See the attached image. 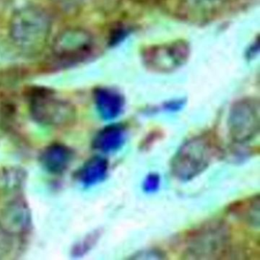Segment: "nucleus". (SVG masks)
Instances as JSON below:
<instances>
[{
	"mask_svg": "<svg viewBox=\"0 0 260 260\" xmlns=\"http://www.w3.org/2000/svg\"><path fill=\"white\" fill-rule=\"evenodd\" d=\"M185 259L229 258L233 247L231 226L224 220H207L187 231L179 242Z\"/></svg>",
	"mask_w": 260,
	"mask_h": 260,
	"instance_id": "f257e3e1",
	"label": "nucleus"
},
{
	"mask_svg": "<svg viewBox=\"0 0 260 260\" xmlns=\"http://www.w3.org/2000/svg\"><path fill=\"white\" fill-rule=\"evenodd\" d=\"M52 28L51 16L37 5L21 7L9 22V36L14 46L24 54H41L47 46Z\"/></svg>",
	"mask_w": 260,
	"mask_h": 260,
	"instance_id": "f03ea898",
	"label": "nucleus"
},
{
	"mask_svg": "<svg viewBox=\"0 0 260 260\" xmlns=\"http://www.w3.org/2000/svg\"><path fill=\"white\" fill-rule=\"evenodd\" d=\"M220 148L211 135L193 137L179 147L171 162L173 176L189 181L203 173L220 155Z\"/></svg>",
	"mask_w": 260,
	"mask_h": 260,
	"instance_id": "7ed1b4c3",
	"label": "nucleus"
},
{
	"mask_svg": "<svg viewBox=\"0 0 260 260\" xmlns=\"http://www.w3.org/2000/svg\"><path fill=\"white\" fill-rule=\"evenodd\" d=\"M29 110L33 119L44 125L63 127L74 122V105L48 89H36L30 95Z\"/></svg>",
	"mask_w": 260,
	"mask_h": 260,
	"instance_id": "20e7f679",
	"label": "nucleus"
},
{
	"mask_svg": "<svg viewBox=\"0 0 260 260\" xmlns=\"http://www.w3.org/2000/svg\"><path fill=\"white\" fill-rule=\"evenodd\" d=\"M228 132L233 141L243 144L259 133L260 105L255 98L238 100L231 106L228 120Z\"/></svg>",
	"mask_w": 260,
	"mask_h": 260,
	"instance_id": "39448f33",
	"label": "nucleus"
},
{
	"mask_svg": "<svg viewBox=\"0 0 260 260\" xmlns=\"http://www.w3.org/2000/svg\"><path fill=\"white\" fill-rule=\"evenodd\" d=\"M190 55L188 44L183 40L147 47L143 51L142 61L152 72L169 74L182 68Z\"/></svg>",
	"mask_w": 260,
	"mask_h": 260,
	"instance_id": "423d86ee",
	"label": "nucleus"
},
{
	"mask_svg": "<svg viewBox=\"0 0 260 260\" xmlns=\"http://www.w3.org/2000/svg\"><path fill=\"white\" fill-rule=\"evenodd\" d=\"M93 45V38L89 31L71 27L60 31L53 39L51 52L59 60L77 61L90 54Z\"/></svg>",
	"mask_w": 260,
	"mask_h": 260,
	"instance_id": "0eeeda50",
	"label": "nucleus"
},
{
	"mask_svg": "<svg viewBox=\"0 0 260 260\" xmlns=\"http://www.w3.org/2000/svg\"><path fill=\"white\" fill-rule=\"evenodd\" d=\"M31 222L29 208L21 199L7 204L0 214V225L13 237L26 234L29 231Z\"/></svg>",
	"mask_w": 260,
	"mask_h": 260,
	"instance_id": "6e6552de",
	"label": "nucleus"
},
{
	"mask_svg": "<svg viewBox=\"0 0 260 260\" xmlns=\"http://www.w3.org/2000/svg\"><path fill=\"white\" fill-rule=\"evenodd\" d=\"M93 97L99 114L105 121L115 119L124 111L125 100L122 94L116 89L97 88L94 91Z\"/></svg>",
	"mask_w": 260,
	"mask_h": 260,
	"instance_id": "1a4fd4ad",
	"label": "nucleus"
},
{
	"mask_svg": "<svg viewBox=\"0 0 260 260\" xmlns=\"http://www.w3.org/2000/svg\"><path fill=\"white\" fill-rule=\"evenodd\" d=\"M127 139V129L122 124L106 126L97 133L92 147L103 153H112L121 148Z\"/></svg>",
	"mask_w": 260,
	"mask_h": 260,
	"instance_id": "9d476101",
	"label": "nucleus"
},
{
	"mask_svg": "<svg viewBox=\"0 0 260 260\" xmlns=\"http://www.w3.org/2000/svg\"><path fill=\"white\" fill-rule=\"evenodd\" d=\"M73 156L72 150L66 146L54 144L44 150L40 161L45 170L54 174H60L69 167Z\"/></svg>",
	"mask_w": 260,
	"mask_h": 260,
	"instance_id": "9b49d317",
	"label": "nucleus"
},
{
	"mask_svg": "<svg viewBox=\"0 0 260 260\" xmlns=\"http://www.w3.org/2000/svg\"><path fill=\"white\" fill-rule=\"evenodd\" d=\"M229 212L244 224L258 229L260 225L259 194L235 202L230 206Z\"/></svg>",
	"mask_w": 260,
	"mask_h": 260,
	"instance_id": "f8f14e48",
	"label": "nucleus"
},
{
	"mask_svg": "<svg viewBox=\"0 0 260 260\" xmlns=\"http://www.w3.org/2000/svg\"><path fill=\"white\" fill-rule=\"evenodd\" d=\"M109 162L106 158L96 156L88 159L81 167L78 173L80 182L91 186L104 180L107 176Z\"/></svg>",
	"mask_w": 260,
	"mask_h": 260,
	"instance_id": "ddd939ff",
	"label": "nucleus"
},
{
	"mask_svg": "<svg viewBox=\"0 0 260 260\" xmlns=\"http://www.w3.org/2000/svg\"><path fill=\"white\" fill-rule=\"evenodd\" d=\"M185 8L196 16L210 18L223 7L225 0H182Z\"/></svg>",
	"mask_w": 260,
	"mask_h": 260,
	"instance_id": "4468645a",
	"label": "nucleus"
},
{
	"mask_svg": "<svg viewBox=\"0 0 260 260\" xmlns=\"http://www.w3.org/2000/svg\"><path fill=\"white\" fill-rule=\"evenodd\" d=\"M14 237L0 225V259L8 258L13 253Z\"/></svg>",
	"mask_w": 260,
	"mask_h": 260,
	"instance_id": "2eb2a0df",
	"label": "nucleus"
},
{
	"mask_svg": "<svg viewBox=\"0 0 260 260\" xmlns=\"http://www.w3.org/2000/svg\"><path fill=\"white\" fill-rule=\"evenodd\" d=\"M160 177L156 173H150L144 179L143 183L144 191L147 193H154L159 189Z\"/></svg>",
	"mask_w": 260,
	"mask_h": 260,
	"instance_id": "dca6fc26",
	"label": "nucleus"
},
{
	"mask_svg": "<svg viewBox=\"0 0 260 260\" xmlns=\"http://www.w3.org/2000/svg\"><path fill=\"white\" fill-rule=\"evenodd\" d=\"M167 258L166 254L159 249H145L135 254L132 258L134 259H164Z\"/></svg>",
	"mask_w": 260,
	"mask_h": 260,
	"instance_id": "f3484780",
	"label": "nucleus"
},
{
	"mask_svg": "<svg viewBox=\"0 0 260 260\" xmlns=\"http://www.w3.org/2000/svg\"><path fill=\"white\" fill-rule=\"evenodd\" d=\"M184 106V101L182 100H176V101L169 102L164 105V109L167 111H171V112H176L182 109Z\"/></svg>",
	"mask_w": 260,
	"mask_h": 260,
	"instance_id": "a211bd4d",
	"label": "nucleus"
},
{
	"mask_svg": "<svg viewBox=\"0 0 260 260\" xmlns=\"http://www.w3.org/2000/svg\"><path fill=\"white\" fill-rule=\"evenodd\" d=\"M139 1H143V0H139Z\"/></svg>",
	"mask_w": 260,
	"mask_h": 260,
	"instance_id": "6ab92c4d",
	"label": "nucleus"
}]
</instances>
